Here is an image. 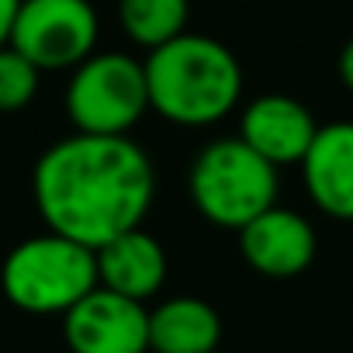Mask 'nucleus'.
Here are the masks:
<instances>
[{
    "label": "nucleus",
    "instance_id": "nucleus-15",
    "mask_svg": "<svg viewBox=\"0 0 353 353\" xmlns=\"http://www.w3.org/2000/svg\"><path fill=\"white\" fill-rule=\"evenodd\" d=\"M18 8H21V0H0V49L11 46V32H14Z\"/></svg>",
    "mask_w": 353,
    "mask_h": 353
},
{
    "label": "nucleus",
    "instance_id": "nucleus-3",
    "mask_svg": "<svg viewBox=\"0 0 353 353\" xmlns=\"http://www.w3.org/2000/svg\"><path fill=\"white\" fill-rule=\"evenodd\" d=\"M0 288L8 301L32 315H63L97 288V253L63 232H42L18 243L4 267Z\"/></svg>",
    "mask_w": 353,
    "mask_h": 353
},
{
    "label": "nucleus",
    "instance_id": "nucleus-16",
    "mask_svg": "<svg viewBox=\"0 0 353 353\" xmlns=\"http://www.w3.org/2000/svg\"><path fill=\"white\" fill-rule=\"evenodd\" d=\"M339 80H343V87L346 90H353V39L343 46V52H339Z\"/></svg>",
    "mask_w": 353,
    "mask_h": 353
},
{
    "label": "nucleus",
    "instance_id": "nucleus-12",
    "mask_svg": "<svg viewBox=\"0 0 353 353\" xmlns=\"http://www.w3.org/2000/svg\"><path fill=\"white\" fill-rule=\"evenodd\" d=\"M222 339L219 312L201 298H170L149 312L152 353H212Z\"/></svg>",
    "mask_w": 353,
    "mask_h": 353
},
{
    "label": "nucleus",
    "instance_id": "nucleus-11",
    "mask_svg": "<svg viewBox=\"0 0 353 353\" xmlns=\"http://www.w3.org/2000/svg\"><path fill=\"white\" fill-rule=\"evenodd\" d=\"M97 253V284L128 294L135 301L152 298L166 281V253L156 236H149L142 225L108 239Z\"/></svg>",
    "mask_w": 353,
    "mask_h": 353
},
{
    "label": "nucleus",
    "instance_id": "nucleus-10",
    "mask_svg": "<svg viewBox=\"0 0 353 353\" xmlns=\"http://www.w3.org/2000/svg\"><path fill=\"white\" fill-rule=\"evenodd\" d=\"M319 125L308 108L288 94H263L243 111V142H250L274 166L301 163Z\"/></svg>",
    "mask_w": 353,
    "mask_h": 353
},
{
    "label": "nucleus",
    "instance_id": "nucleus-9",
    "mask_svg": "<svg viewBox=\"0 0 353 353\" xmlns=\"http://www.w3.org/2000/svg\"><path fill=\"white\" fill-rule=\"evenodd\" d=\"M312 201L339 222H353V121L322 125L301 159Z\"/></svg>",
    "mask_w": 353,
    "mask_h": 353
},
{
    "label": "nucleus",
    "instance_id": "nucleus-17",
    "mask_svg": "<svg viewBox=\"0 0 353 353\" xmlns=\"http://www.w3.org/2000/svg\"><path fill=\"white\" fill-rule=\"evenodd\" d=\"M212 353H219V350H212Z\"/></svg>",
    "mask_w": 353,
    "mask_h": 353
},
{
    "label": "nucleus",
    "instance_id": "nucleus-1",
    "mask_svg": "<svg viewBox=\"0 0 353 353\" xmlns=\"http://www.w3.org/2000/svg\"><path fill=\"white\" fill-rule=\"evenodd\" d=\"M35 208L46 229L90 250L142 225L156 173L128 135H70L49 145L32 173Z\"/></svg>",
    "mask_w": 353,
    "mask_h": 353
},
{
    "label": "nucleus",
    "instance_id": "nucleus-2",
    "mask_svg": "<svg viewBox=\"0 0 353 353\" xmlns=\"http://www.w3.org/2000/svg\"><path fill=\"white\" fill-rule=\"evenodd\" d=\"M149 104L173 125H212L225 118L243 94L239 59L208 35H176L145 59Z\"/></svg>",
    "mask_w": 353,
    "mask_h": 353
},
{
    "label": "nucleus",
    "instance_id": "nucleus-6",
    "mask_svg": "<svg viewBox=\"0 0 353 353\" xmlns=\"http://www.w3.org/2000/svg\"><path fill=\"white\" fill-rule=\"evenodd\" d=\"M97 32L90 0H21L11 46L39 70H73L94 52Z\"/></svg>",
    "mask_w": 353,
    "mask_h": 353
},
{
    "label": "nucleus",
    "instance_id": "nucleus-14",
    "mask_svg": "<svg viewBox=\"0 0 353 353\" xmlns=\"http://www.w3.org/2000/svg\"><path fill=\"white\" fill-rule=\"evenodd\" d=\"M39 73L42 70L14 46L0 49V114H14L32 104L39 94Z\"/></svg>",
    "mask_w": 353,
    "mask_h": 353
},
{
    "label": "nucleus",
    "instance_id": "nucleus-8",
    "mask_svg": "<svg viewBox=\"0 0 353 353\" xmlns=\"http://www.w3.org/2000/svg\"><path fill=\"white\" fill-rule=\"evenodd\" d=\"M239 246L256 274L284 281L305 274L315 260V229L298 212L270 205L239 229Z\"/></svg>",
    "mask_w": 353,
    "mask_h": 353
},
{
    "label": "nucleus",
    "instance_id": "nucleus-13",
    "mask_svg": "<svg viewBox=\"0 0 353 353\" xmlns=\"http://www.w3.org/2000/svg\"><path fill=\"white\" fill-rule=\"evenodd\" d=\"M188 18H191L188 0H118L121 32L145 49H156L184 35Z\"/></svg>",
    "mask_w": 353,
    "mask_h": 353
},
{
    "label": "nucleus",
    "instance_id": "nucleus-7",
    "mask_svg": "<svg viewBox=\"0 0 353 353\" xmlns=\"http://www.w3.org/2000/svg\"><path fill=\"white\" fill-rule=\"evenodd\" d=\"M63 336L73 353H145L149 312L142 301L97 284L63 312Z\"/></svg>",
    "mask_w": 353,
    "mask_h": 353
},
{
    "label": "nucleus",
    "instance_id": "nucleus-5",
    "mask_svg": "<svg viewBox=\"0 0 353 353\" xmlns=\"http://www.w3.org/2000/svg\"><path fill=\"white\" fill-rule=\"evenodd\" d=\"M145 63L125 52H90L66 83V114L77 132L125 135L149 111Z\"/></svg>",
    "mask_w": 353,
    "mask_h": 353
},
{
    "label": "nucleus",
    "instance_id": "nucleus-4",
    "mask_svg": "<svg viewBox=\"0 0 353 353\" xmlns=\"http://www.w3.org/2000/svg\"><path fill=\"white\" fill-rule=\"evenodd\" d=\"M191 198L212 225L239 232L277 201V166L243 139H219L191 166Z\"/></svg>",
    "mask_w": 353,
    "mask_h": 353
}]
</instances>
